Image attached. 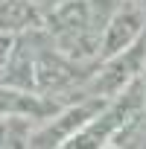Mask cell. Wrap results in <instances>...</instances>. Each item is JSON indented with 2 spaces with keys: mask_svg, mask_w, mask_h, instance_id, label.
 Masks as SVG:
<instances>
[{
  "mask_svg": "<svg viewBox=\"0 0 146 149\" xmlns=\"http://www.w3.org/2000/svg\"><path fill=\"white\" fill-rule=\"evenodd\" d=\"M140 79H143V91H146V70H143V76H140Z\"/></svg>",
  "mask_w": 146,
  "mask_h": 149,
  "instance_id": "cell-7",
  "label": "cell"
},
{
  "mask_svg": "<svg viewBox=\"0 0 146 149\" xmlns=\"http://www.w3.org/2000/svg\"><path fill=\"white\" fill-rule=\"evenodd\" d=\"M105 105V100L99 97H76L64 102L56 114H50L47 120H41L32 134H29V146H38V149H64L73 137H76L91 120L94 114Z\"/></svg>",
  "mask_w": 146,
  "mask_h": 149,
  "instance_id": "cell-2",
  "label": "cell"
},
{
  "mask_svg": "<svg viewBox=\"0 0 146 149\" xmlns=\"http://www.w3.org/2000/svg\"><path fill=\"white\" fill-rule=\"evenodd\" d=\"M38 123L26 120V117H9L0 114V149L9 146H29V134Z\"/></svg>",
  "mask_w": 146,
  "mask_h": 149,
  "instance_id": "cell-5",
  "label": "cell"
},
{
  "mask_svg": "<svg viewBox=\"0 0 146 149\" xmlns=\"http://www.w3.org/2000/svg\"><path fill=\"white\" fill-rule=\"evenodd\" d=\"M44 26V9L32 0H0V32L21 35Z\"/></svg>",
  "mask_w": 146,
  "mask_h": 149,
  "instance_id": "cell-4",
  "label": "cell"
},
{
  "mask_svg": "<svg viewBox=\"0 0 146 149\" xmlns=\"http://www.w3.org/2000/svg\"><path fill=\"white\" fill-rule=\"evenodd\" d=\"M140 35H146V0H117L99 35L97 61L131 47Z\"/></svg>",
  "mask_w": 146,
  "mask_h": 149,
  "instance_id": "cell-3",
  "label": "cell"
},
{
  "mask_svg": "<svg viewBox=\"0 0 146 149\" xmlns=\"http://www.w3.org/2000/svg\"><path fill=\"white\" fill-rule=\"evenodd\" d=\"M12 47H15V35H9V32H0V76H3V70H6V64H9Z\"/></svg>",
  "mask_w": 146,
  "mask_h": 149,
  "instance_id": "cell-6",
  "label": "cell"
},
{
  "mask_svg": "<svg viewBox=\"0 0 146 149\" xmlns=\"http://www.w3.org/2000/svg\"><path fill=\"white\" fill-rule=\"evenodd\" d=\"M143 70H146V35H140L131 47L94 61V67L88 70V76L79 88V97L108 100V97L120 94L126 85H131L134 79H140Z\"/></svg>",
  "mask_w": 146,
  "mask_h": 149,
  "instance_id": "cell-1",
  "label": "cell"
}]
</instances>
